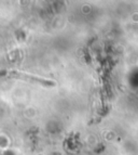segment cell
Masks as SVG:
<instances>
[{"label": "cell", "mask_w": 138, "mask_h": 155, "mask_svg": "<svg viewBox=\"0 0 138 155\" xmlns=\"http://www.w3.org/2000/svg\"><path fill=\"white\" fill-rule=\"evenodd\" d=\"M11 77H15V78H20V79H25V80H28V81H33V83H39V84H42V85H54L52 81H49V80H44V79H41V78H37V77H33V76H29L27 74H22V73H16V72H12L10 74Z\"/></svg>", "instance_id": "cell-1"}]
</instances>
